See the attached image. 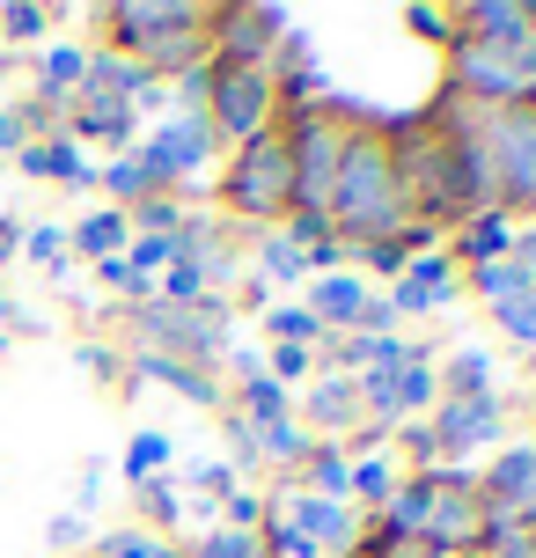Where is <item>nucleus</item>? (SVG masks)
<instances>
[{"mask_svg": "<svg viewBox=\"0 0 536 558\" xmlns=\"http://www.w3.org/2000/svg\"><path fill=\"white\" fill-rule=\"evenodd\" d=\"M455 294H463V265H455L449 251L412 257V265L390 279V308H397V316H441Z\"/></svg>", "mask_w": 536, "mask_h": 558, "instance_id": "obj_10", "label": "nucleus"}, {"mask_svg": "<svg viewBox=\"0 0 536 558\" xmlns=\"http://www.w3.org/2000/svg\"><path fill=\"white\" fill-rule=\"evenodd\" d=\"M0 169H8V162H0Z\"/></svg>", "mask_w": 536, "mask_h": 558, "instance_id": "obj_51", "label": "nucleus"}, {"mask_svg": "<svg viewBox=\"0 0 536 558\" xmlns=\"http://www.w3.org/2000/svg\"><path fill=\"white\" fill-rule=\"evenodd\" d=\"M251 257H257V279H265V287H302V279H309V257H302V243H287L280 228L251 235Z\"/></svg>", "mask_w": 536, "mask_h": 558, "instance_id": "obj_21", "label": "nucleus"}, {"mask_svg": "<svg viewBox=\"0 0 536 558\" xmlns=\"http://www.w3.org/2000/svg\"><path fill=\"white\" fill-rule=\"evenodd\" d=\"M141 155L155 162V177H162V192H176V184H198V177L214 169V155H221V140H214L206 111H176V118H162V125H155V133L141 140Z\"/></svg>", "mask_w": 536, "mask_h": 558, "instance_id": "obj_8", "label": "nucleus"}, {"mask_svg": "<svg viewBox=\"0 0 536 558\" xmlns=\"http://www.w3.org/2000/svg\"><path fill=\"white\" fill-rule=\"evenodd\" d=\"M23 251V228H15V214H0V265Z\"/></svg>", "mask_w": 536, "mask_h": 558, "instance_id": "obj_46", "label": "nucleus"}, {"mask_svg": "<svg viewBox=\"0 0 536 558\" xmlns=\"http://www.w3.org/2000/svg\"><path fill=\"white\" fill-rule=\"evenodd\" d=\"M125 324H133V353H170V361H192V367H221L228 353V308L221 302H141L125 308Z\"/></svg>", "mask_w": 536, "mask_h": 558, "instance_id": "obj_5", "label": "nucleus"}, {"mask_svg": "<svg viewBox=\"0 0 536 558\" xmlns=\"http://www.w3.org/2000/svg\"><path fill=\"white\" fill-rule=\"evenodd\" d=\"M492 169H500V206L508 214H536V111L508 104V111H478Z\"/></svg>", "mask_w": 536, "mask_h": 558, "instance_id": "obj_6", "label": "nucleus"}, {"mask_svg": "<svg viewBox=\"0 0 536 558\" xmlns=\"http://www.w3.org/2000/svg\"><path fill=\"white\" fill-rule=\"evenodd\" d=\"M287 118V88L272 66H221L214 59V88H206V125L221 140L228 155L235 147H251L257 133H272Z\"/></svg>", "mask_w": 536, "mask_h": 558, "instance_id": "obj_4", "label": "nucleus"}, {"mask_svg": "<svg viewBox=\"0 0 536 558\" xmlns=\"http://www.w3.org/2000/svg\"><path fill=\"white\" fill-rule=\"evenodd\" d=\"M508 257H514V265H529V272H536V221H529V228H514V251H508Z\"/></svg>", "mask_w": 536, "mask_h": 558, "instance_id": "obj_45", "label": "nucleus"}, {"mask_svg": "<svg viewBox=\"0 0 536 558\" xmlns=\"http://www.w3.org/2000/svg\"><path fill=\"white\" fill-rule=\"evenodd\" d=\"M45 29H52L45 0H0V52H37Z\"/></svg>", "mask_w": 536, "mask_h": 558, "instance_id": "obj_25", "label": "nucleus"}, {"mask_svg": "<svg viewBox=\"0 0 536 558\" xmlns=\"http://www.w3.org/2000/svg\"><path fill=\"white\" fill-rule=\"evenodd\" d=\"M221 214H228V228H251V235H265V228L287 221V140H280V125L228 155Z\"/></svg>", "mask_w": 536, "mask_h": 558, "instance_id": "obj_3", "label": "nucleus"}, {"mask_svg": "<svg viewBox=\"0 0 536 558\" xmlns=\"http://www.w3.org/2000/svg\"><path fill=\"white\" fill-rule=\"evenodd\" d=\"M88 558H184V551H176L170 536L125 522V530H103V536H96V551H88Z\"/></svg>", "mask_w": 536, "mask_h": 558, "instance_id": "obj_30", "label": "nucleus"}, {"mask_svg": "<svg viewBox=\"0 0 536 558\" xmlns=\"http://www.w3.org/2000/svg\"><path fill=\"white\" fill-rule=\"evenodd\" d=\"M492 324H500L522 353H536V287H529V294H514V302H500V308H492Z\"/></svg>", "mask_w": 536, "mask_h": 558, "instance_id": "obj_36", "label": "nucleus"}, {"mask_svg": "<svg viewBox=\"0 0 536 558\" xmlns=\"http://www.w3.org/2000/svg\"><path fill=\"white\" fill-rule=\"evenodd\" d=\"M221 530H243V536H257L265 530V493H251V485H235L221 500Z\"/></svg>", "mask_w": 536, "mask_h": 558, "instance_id": "obj_38", "label": "nucleus"}, {"mask_svg": "<svg viewBox=\"0 0 536 558\" xmlns=\"http://www.w3.org/2000/svg\"><path fill=\"white\" fill-rule=\"evenodd\" d=\"M404 29H419L426 45L455 52V8H404Z\"/></svg>", "mask_w": 536, "mask_h": 558, "instance_id": "obj_39", "label": "nucleus"}, {"mask_svg": "<svg viewBox=\"0 0 536 558\" xmlns=\"http://www.w3.org/2000/svg\"><path fill=\"white\" fill-rule=\"evenodd\" d=\"M125 375L133 383H170L184 404H198V412H228V390L214 367H192V361H170V353H133L125 361Z\"/></svg>", "mask_w": 536, "mask_h": 558, "instance_id": "obj_12", "label": "nucleus"}, {"mask_svg": "<svg viewBox=\"0 0 536 558\" xmlns=\"http://www.w3.org/2000/svg\"><path fill=\"white\" fill-rule=\"evenodd\" d=\"M390 397H397V426H404V418H419V412H434V404H441L434 361H404V367L390 375Z\"/></svg>", "mask_w": 536, "mask_h": 558, "instance_id": "obj_29", "label": "nucleus"}, {"mask_svg": "<svg viewBox=\"0 0 536 558\" xmlns=\"http://www.w3.org/2000/svg\"><path fill=\"white\" fill-rule=\"evenodd\" d=\"M0 324H15V302H8V294H0Z\"/></svg>", "mask_w": 536, "mask_h": 558, "instance_id": "obj_48", "label": "nucleus"}, {"mask_svg": "<svg viewBox=\"0 0 536 558\" xmlns=\"http://www.w3.org/2000/svg\"><path fill=\"white\" fill-rule=\"evenodd\" d=\"M82 367H88V375H118V361L103 353V345H82Z\"/></svg>", "mask_w": 536, "mask_h": 558, "instance_id": "obj_47", "label": "nucleus"}, {"mask_svg": "<svg viewBox=\"0 0 536 558\" xmlns=\"http://www.w3.org/2000/svg\"><path fill=\"white\" fill-rule=\"evenodd\" d=\"M228 456H235V471H257V426L235 412H228Z\"/></svg>", "mask_w": 536, "mask_h": 558, "instance_id": "obj_44", "label": "nucleus"}, {"mask_svg": "<svg viewBox=\"0 0 536 558\" xmlns=\"http://www.w3.org/2000/svg\"><path fill=\"white\" fill-rule=\"evenodd\" d=\"M96 287L103 294H118L125 308H141V302H155V279H141L125 257H96Z\"/></svg>", "mask_w": 536, "mask_h": 558, "instance_id": "obj_34", "label": "nucleus"}, {"mask_svg": "<svg viewBox=\"0 0 536 558\" xmlns=\"http://www.w3.org/2000/svg\"><path fill=\"white\" fill-rule=\"evenodd\" d=\"M15 169H23V177H52V184H66V192H96V162H88L66 133L29 140L23 155H15Z\"/></svg>", "mask_w": 536, "mask_h": 558, "instance_id": "obj_16", "label": "nucleus"}, {"mask_svg": "<svg viewBox=\"0 0 536 558\" xmlns=\"http://www.w3.org/2000/svg\"><path fill=\"white\" fill-rule=\"evenodd\" d=\"M184 221H192V206H184L176 192H155V198H141V206L125 214L133 235H170V243H176V228H184Z\"/></svg>", "mask_w": 536, "mask_h": 558, "instance_id": "obj_32", "label": "nucleus"}, {"mask_svg": "<svg viewBox=\"0 0 536 558\" xmlns=\"http://www.w3.org/2000/svg\"><path fill=\"white\" fill-rule=\"evenodd\" d=\"M235 418H251V426H272V418H294V390H280L272 375H243L235 383Z\"/></svg>", "mask_w": 536, "mask_h": 558, "instance_id": "obj_24", "label": "nucleus"}, {"mask_svg": "<svg viewBox=\"0 0 536 558\" xmlns=\"http://www.w3.org/2000/svg\"><path fill=\"white\" fill-rule=\"evenodd\" d=\"M361 302H367V279L361 272H324V279H309V316L324 324V331H353L361 324Z\"/></svg>", "mask_w": 536, "mask_h": 558, "instance_id": "obj_18", "label": "nucleus"}, {"mask_svg": "<svg viewBox=\"0 0 536 558\" xmlns=\"http://www.w3.org/2000/svg\"><path fill=\"white\" fill-rule=\"evenodd\" d=\"M345 471H353L345 441H309V456H302V493H316V500H345Z\"/></svg>", "mask_w": 536, "mask_h": 558, "instance_id": "obj_23", "label": "nucleus"}, {"mask_svg": "<svg viewBox=\"0 0 536 558\" xmlns=\"http://www.w3.org/2000/svg\"><path fill=\"white\" fill-rule=\"evenodd\" d=\"M118 257H125L141 279H155V272L176 257V243H170V235H125V251H118Z\"/></svg>", "mask_w": 536, "mask_h": 558, "instance_id": "obj_37", "label": "nucleus"}, {"mask_svg": "<svg viewBox=\"0 0 536 558\" xmlns=\"http://www.w3.org/2000/svg\"><path fill=\"white\" fill-rule=\"evenodd\" d=\"M170 456H176V441H170V434L141 426V434L125 441V456H118V471H125V485H133V493H141L147 477H162V471H170Z\"/></svg>", "mask_w": 536, "mask_h": 558, "instance_id": "obj_27", "label": "nucleus"}, {"mask_svg": "<svg viewBox=\"0 0 536 558\" xmlns=\"http://www.w3.org/2000/svg\"><path fill=\"white\" fill-rule=\"evenodd\" d=\"M125 235H133V228H125L118 206H96V214H82V221L66 228V243H74L82 257H118V251H125Z\"/></svg>", "mask_w": 536, "mask_h": 558, "instance_id": "obj_26", "label": "nucleus"}, {"mask_svg": "<svg viewBox=\"0 0 536 558\" xmlns=\"http://www.w3.org/2000/svg\"><path fill=\"white\" fill-rule=\"evenodd\" d=\"M463 287H471L485 308H500V302H514V294H529L536 272H529V265H514V257H492V265H471V272H463Z\"/></svg>", "mask_w": 536, "mask_h": 558, "instance_id": "obj_22", "label": "nucleus"}, {"mask_svg": "<svg viewBox=\"0 0 536 558\" xmlns=\"http://www.w3.org/2000/svg\"><path fill=\"white\" fill-rule=\"evenodd\" d=\"M265 375H272L280 390H302V383H316V353L309 345H272V353H265Z\"/></svg>", "mask_w": 536, "mask_h": 558, "instance_id": "obj_35", "label": "nucleus"}, {"mask_svg": "<svg viewBox=\"0 0 536 558\" xmlns=\"http://www.w3.org/2000/svg\"><path fill=\"white\" fill-rule=\"evenodd\" d=\"M45 544H52V551H82L88 544V514H74V507L52 514V522H45Z\"/></svg>", "mask_w": 536, "mask_h": 558, "instance_id": "obj_43", "label": "nucleus"}, {"mask_svg": "<svg viewBox=\"0 0 536 558\" xmlns=\"http://www.w3.org/2000/svg\"><path fill=\"white\" fill-rule=\"evenodd\" d=\"M441 397H492V353L485 345H455L449 361H434Z\"/></svg>", "mask_w": 536, "mask_h": 558, "instance_id": "obj_20", "label": "nucleus"}, {"mask_svg": "<svg viewBox=\"0 0 536 558\" xmlns=\"http://www.w3.org/2000/svg\"><path fill=\"white\" fill-rule=\"evenodd\" d=\"M88 52H96V45H66V37H45V45H37V96H29V104H45V111L66 118V96L82 88Z\"/></svg>", "mask_w": 536, "mask_h": 558, "instance_id": "obj_15", "label": "nucleus"}, {"mask_svg": "<svg viewBox=\"0 0 536 558\" xmlns=\"http://www.w3.org/2000/svg\"><path fill=\"white\" fill-rule=\"evenodd\" d=\"M478 493L508 514H536V441H508L478 471Z\"/></svg>", "mask_w": 536, "mask_h": 558, "instance_id": "obj_13", "label": "nucleus"}, {"mask_svg": "<svg viewBox=\"0 0 536 558\" xmlns=\"http://www.w3.org/2000/svg\"><path fill=\"white\" fill-rule=\"evenodd\" d=\"M235 485H243V477H235V463H192V500H228V493H235Z\"/></svg>", "mask_w": 536, "mask_h": 558, "instance_id": "obj_41", "label": "nucleus"}, {"mask_svg": "<svg viewBox=\"0 0 536 558\" xmlns=\"http://www.w3.org/2000/svg\"><path fill=\"white\" fill-rule=\"evenodd\" d=\"M455 37L492 45V52H514L529 37V0H463L455 8Z\"/></svg>", "mask_w": 536, "mask_h": 558, "instance_id": "obj_14", "label": "nucleus"}, {"mask_svg": "<svg viewBox=\"0 0 536 558\" xmlns=\"http://www.w3.org/2000/svg\"><path fill=\"white\" fill-rule=\"evenodd\" d=\"M96 184L111 192V206H118V214H133L141 198H155V192H162V177H155V162H147L141 147H125V155H111V162H96Z\"/></svg>", "mask_w": 536, "mask_h": 558, "instance_id": "obj_19", "label": "nucleus"}, {"mask_svg": "<svg viewBox=\"0 0 536 558\" xmlns=\"http://www.w3.org/2000/svg\"><path fill=\"white\" fill-rule=\"evenodd\" d=\"M426 434H434V448H441V463L471 471V456L500 448V434H508V404H500V390L492 397H441V404L426 412Z\"/></svg>", "mask_w": 536, "mask_h": 558, "instance_id": "obj_7", "label": "nucleus"}, {"mask_svg": "<svg viewBox=\"0 0 536 558\" xmlns=\"http://www.w3.org/2000/svg\"><path fill=\"white\" fill-rule=\"evenodd\" d=\"M302 456H309L302 418H272V426H257V471L272 463V471H294V477H302Z\"/></svg>", "mask_w": 536, "mask_h": 558, "instance_id": "obj_28", "label": "nucleus"}, {"mask_svg": "<svg viewBox=\"0 0 536 558\" xmlns=\"http://www.w3.org/2000/svg\"><path fill=\"white\" fill-rule=\"evenodd\" d=\"M23 257L29 265H45V272H59V265H66V228H23Z\"/></svg>", "mask_w": 536, "mask_h": 558, "instance_id": "obj_40", "label": "nucleus"}, {"mask_svg": "<svg viewBox=\"0 0 536 558\" xmlns=\"http://www.w3.org/2000/svg\"><path fill=\"white\" fill-rule=\"evenodd\" d=\"M176 522H184V493H176V477H147V485H141V530L170 536Z\"/></svg>", "mask_w": 536, "mask_h": 558, "instance_id": "obj_33", "label": "nucleus"}, {"mask_svg": "<svg viewBox=\"0 0 536 558\" xmlns=\"http://www.w3.org/2000/svg\"><path fill=\"white\" fill-rule=\"evenodd\" d=\"M345 257H361V265H367L375 279H397L404 265H412V251H404L397 235H390V243H367V251H345ZM367 272H361V279H367Z\"/></svg>", "mask_w": 536, "mask_h": 558, "instance_id": "obj_42", "label": "nucleus"}, {"mask_svg": "<svg viewBox=\"0 0 536 558\" xmlns=\"http://www.w3.org/2000/svg\"><path fill=\"white\" fill-rule=\"evenodd\" d=\"M412 228V198L397 184L390 162V140L382 125L353 118V140H345V162H339V192H331V235L345 251H367V243H390Z\"/></svg>", "mask_w": 536, "mask_h": 558, "instance_id": "obj_1", "label": "nucleus"}, {"mask_svg": "<svg viewBox=\"0 0 536 558\" xmlns=\"http://www.w3.org/2000/svg\"><path fill=\"white\" fill-rule=\"evenodd\" d=\"M96 23L111 29L103 52L141 59L155 82H184L192 66H214V8H192V0H118V8H96Z\"/></svg>", "mask_w": 536, "mask_h": 558, "instance_id": "obj_2", "label": "nucleus"}, {"mask_svg": "<svg viewBox=\"0 0 536 558\" xmlns=\"http://www.w3.org/2000/svg\"><path fill=\"white\" fill-rule=\"evenodd\" d=\"M529 367H536V353H529Z\"/></svg>", "mask_w": 536, "mask_h": 558, "instance_id": "obj_50", "label": "nucleus"}, {"mask_svg": "<svg viewBox=\"0 0 536 558\" xmlns=\"http://www.w3.org/2000/svg\"><path fill=\"white\" fill-rule=\"evenodd\" d=\"M294 15L287 8H214V59L221 66H280Z\"/></svg>", "mask_w": 536, "mask_h": 558, "instance_id": "obj_9", "label": "nucleus"}, {"mask_svg": "<svg viewBox=\"0 0 536 558\" xmlns=\"http://www.w3.org/2000/svg\"><path fill=\"white\" fill-rule=\"evenodd\" d=\"M265 338H272V345H309V353H316L331 331H324L302 302H272V308H265Z\"/></svg>", "mask_w": 536, "mask_h": 558, "instance_id": "obj_31", "label": "nucleus"}, {"mask_svg": "<svg viewBox=\"0 0 536 558\" xmlns=\"http://www.w3.org/2000/svg\"><path fill=\"white\" fill-rule=\"evenodd\" d=\"M514 251V214H471V221L449 228V257L471 272V265H492V257Z\"/></svg>", "mask_w": 536, "mask_h": 558, "instance_id": "obj_17", "label": "nucleus"}, {"mask_svg": "<svg viewBox=\"0 0 536 558\" xmlns=\"http://www.w3.org/2000/svg\"><path fill=\"white\" fill-rule=\"evenodd\" d=\"M0 353H8V331H0Z\"/></svg>", "mask_w": 536, "mask_h": 558, "instance_id": "obj_49", "label": "nucleus"}, {"mask_svg": "<svg viewBox=\"0 0 536 558\" xmlns=\"http://www.w3.org/2000/svg\"><path fill=\"white\" fill-rule=\"evenodd\" d=\"M294 418H302L309 441H339V434L367 426L361 397H353V375H316L309 390H294Z\"/></svg>", "mask_w": 536, "mask_h": 558, "instance_id": "obj_11", "label": "nucleus"}]
</instances>
